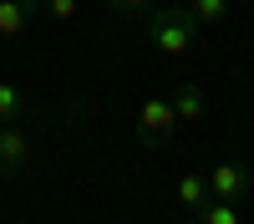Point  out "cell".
<instances>
[{
  "label": "cell",
  "instance_id": "obj_1",
  "mask_svg": "<svg viewBox=\"0 0 254 224\" xmlns=\"http://www.w3.org/2000/svg\"><path fill=\"white\" fill-rule=\"evenodd\" d=\"M147 41H153L163 56L193 51V41H198V20H193V10L178 5V0H168V5L147 10Z\"/></svg>",
  "mask_w": 254,
  "mask_h": 224
},
{
  "label": "cell",
  "instance_id": "obj_2",
  "mask_svg": "<svg viewBox=\"0 0 254 224\" xmlns=\"http://www.w3.org/2000/svg\"><path fill=\"white\" fill-rule=\"evenodd\" d=\"M173 128H178L173 102H168V97H147L142 112H137V143L158 153V148H168V143H173Z\"/></svg>",
  "mask_w": 254,
  "mask_h": 224
},
{
  "label": "cell",
  "instance_id": "obj_3",
  "mask_svg": "<svg viewBox=\"0 0 254 224\" xmlns=\"http://www.w3.org/2000/svg\"><path fill=\"white\" fill-rule=\"evenodd\" d=\"M31 163V133L20 122H0V178H15Z\"/></svg>",
  "mask_w": 254,
  "mask_h": 224
},
{
  "label": "cell",
  "instance_id": "obj_4",
  "mask_svg": "<svg viewBox=\"0 0 254 224\" xmlns=\"http://www.w3.org/2000/svg\"><path fill=\"white\" fill-rule=\"evenodd\" d=\"M249 189H254V178H249V168H244V163H219V168L208 173V194H214V199L239 204Z\"/></svg>",
  "mask_w": 254,
  "mask_h": 224
},
{
  "label": "cell",
  "instance_id": "obj_5",
  "mask_svg": "<svg viewBox=\"0 0 254 224\" xmlns=\"http://www.w3.org/2000/svg\"><path fill=\"white\" fill-rule=\"evenodd\" d=\"M41 15V0H0V36H20Z\"/></svg>",
  "mask_w": 254,
  "mask_h": 224
},
{
  "label": "cell",
  "instance_id": "obj_6",
  "mask_svg": "<svg viewBox=\"0 0 254 224\" xmlns=\"http://www.w3.org/2000/svg\"><path fill=\"white\" fill-rule=\"evenodd\" d=\"M208 199H214V194H208V173H183L178 178V204H183L188 214H198Z\"/></svg>",
  "mask_w": 254,
  "mask_h": 224
},
{
  "label": "cell",
  "instance_id": "obj_7",
  "mask_svg": "<svg viewBox=\"0 0 254 224\" xmlns=\"http://www.w3.org/2000/svg\"><path fill=\"white\" fill-rule=\"evenodd\" d=\"M168 102H173L178 122H198V117H203V87H193V81H183V87L168 97Z\"/></svg>",
  "mask_w": 254,
  "mask_h": 224
},
{
  "label": "cell",
  "instance_id": "obj_8",
  "mask_svg": "<svg viewBox=\"0 0 254 224\" xmlns=\"http://www.w3.org/2000/svg\"><path fill=\"white\" fill-rule=\"evenodd\" d=\"M193 224H239V204H229V199H208L203 209L193 214Z\"/></svg>",
  "mask_w": 254,
  "mask_h": 224
},
{
  "label": "cell",
  "instance_id": "obj_9",
  "mask_svg": "<svg viewBox=\"0 0 254 224\" xmlns=\"http://www.w3.org/2000/svg\"><path fill=\"white\" fill-rule=\"evenodd\" d=\"M20 112H26L20 87H15V81H0V122H20Z\"/></svg>",
  "mask_w": 254,
  "mask_h": 224
},
{
  "label": "cell",
  "instance_id": "obj_10",
  "mask_svg": "<svg viewBox=\"0 0 254 224\" xmlns=\"http://www.w3.org/2000/svg\"><path fill=\"white\" fill-rule=\"evenodd\" d=\"M188 10H193V20H198V26H219V20L229 15V0H193Z\"/></svg>",
  "mask_w": 254,
  "mask_h": 224
},
{
  "label": "cell",
  "instance_id": "obj_11",
  "mask_svg": "<svg viewBox=\"0 0 254 224\" xmlns=\"http://www.w3.org/2000/svg\"><path fill=\"white\" fill-rule=\"evenodd\" d=\"M102 5H107L112 15H147L158 0H102Z\"/></svg>",
  "mask_w": 254,
  "mask_h": 224
},
{
  "label": "cell",
  "instance_id": "obj_12",
  "mask_svg": "<svg viewBox=\"0 0 254 224\" xmlns=\"http://www.w3.org/2000/svg\"><path fill=\"white\" fill-rule=\"evenodd\" d=\"M76 5H81V0H41V10H46L51 20H71V15H76Z\"/></svg>",
  "mask_w": 254,
  "mask_h": 224
}]
</instances>
